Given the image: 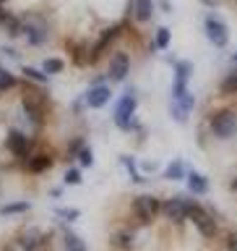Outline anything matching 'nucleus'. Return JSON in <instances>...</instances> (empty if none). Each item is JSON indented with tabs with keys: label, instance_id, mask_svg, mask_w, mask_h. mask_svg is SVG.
<instances>
[{
	"label": "nucleus",
	"instance_id": "423d86ee",
	"mask_svg": "<svg viewBox=\"0 0 237 251\" xmlns=\"http://www.w3.org/2000/svg\"><path fill=\"white\" fill-rule=\"evenodd\" d=\"M203 34H206V39L214 47H219V50L230 45V26H227L216 13H206V16H203Z\"/></svg>",
	"mask_w": 237,
	"mask_h": 251
},
{
	"label": "nucleus",
	"instance_id": "c756f323",
	"mask_svg": "<svg viewBox=\"0 0 237 251\" xmlns=\"http://www.w3.org/2000/svg\"><path fill=\"white\" fill-rule=\"evenodd\" d=\"M78 215H81V212H78V209H70V207H65V209H58V217L68 220V223H73V220H78Z\"/></svg>",
	"mask_w": 237,
	"mask_h": 251
},
{
	"label": "nucleus",
	"instance_id": "393cba45",
	"mask_svg": "<svg viewBox=\"0 0 237 251\" xmlns=\"http://www.w3.org/2000/svg\"><path fill=\"white\" fill-rule=\"evenodd\" d=\"M63 68H65V63H63L60 58H47L44 63H42V71H44V74H60V71Z\"/></svg>",
	"mask_w": 237,
	"mask_h": 251
},
{
	"label": "nucleus",
	"instance_id": "ddd939ff",
	"mask_svg": "<svg viewBox=\"0 0 237 251\" xmlns=\"http://www.w3.org/2000/svg\"><path fill=\"white\" fill-rule=\"evenodd\" d=\"M130 16L138 24H149L154 19V0H130Z\"/></svg>",
	"mask_w": 237,
	"mask_h": 251
},
{
	"label": "nucleus",
	"instance_id": "b1692460",
	"mask_svg": "<svg viewBox=\"0 0 237 251\" xmlns=\"http://www.w3.org/2000/svg\"><path fill=\"white\" fill-rule=\"evenodd\" d=\"M78 168H91V162H94V154H91V147L89 144H84L81 149H78Z\"/></svg>",
	"mask_w": 237,
	"mask_h": 251
},
{
	"label": "nucleus",
	"instance_id": "72a5a7b5",
	"mask_svg": "<svg viewBox=\"0 0 237 251\" xmlns=\"http://www.w3.org/2000/svg\"><path fill=\"white\" fill-rule=\"evenodd\" d=\"M230 3H235V5H237V0H230Z\"/></svg>",
	"mask_w": 237,
	"mask_h": 251
},
{
	"label": "nucleus",
	"instance_id": "6ab92c4d",
	"mask_svg": "<svg viewBox=\"0 0 237 251\" xmlns=\"http://www.w3.org/2000/svg\"><path fill=\"white\" fill-rule=\"evenodd\" d=\"M21 74L29 78L31 84H39V86H47L50 84V74H44L42 68H31V66H21Z\"/></svg>",
	"mask_w": 237,
	"mask_h": 251
},
{
	"label": "nucleus",
	"instance_id": "473e14b6",
	"mask_svg": "<svg viewBox=\"0 0 237 251\" xmlns=\"http://www.w3.org/2000/svg\"><path fill=\"white\" fill-rule=\"evenodd\" d=\"M232 63H235V68H237V52L232 55Z\"/></svg>",
	"mask_w": 237,
	"mask_h": 251
},
{
	"label": "nucleus",
	"instance_id": "bb28decb",
	"mask_svg": "<svg viewBox=\"0 0 237 251\" xmlns=\"http://www.w3.org/2000/svg\"><path fill=\"white\" fill-rule=\"evenodd\" d=\"M224 251H237V230H227V235H224Z\"/></svg>",
	"mask_w": 237,
	"mask_h": 251
},
{
	"label": "nucleus",
	"instance_id": "f257e3e1",
	"mask_svg": "<svg viewBox=\"0 0 237 251\" xmlns=\"http://www.w3.org/2000/svg\"><path fill=\"white\" fill-rule=\"evenodd\" d=\"M206 131L216 141L237 139V107H216L206 118Z\"/></svg>",
	"mask_w": 237,
	"mask_h": 251
},
{
	"label": "nucleus",
	"instance_id": "5701e85b",
	"mask_svg": "<svg viewBox=\"0 0 237 251\" xmlns=\"http://www.w3.org/2000/svg\"><path fill=\"white\" fill-rule=\"evenodd\" d=\"M170 39H172V31L167 26H159V29H156V34H154V50H167Z\"/></svg>",
	"mask_w": 237,
	"mask_h": 251
},
{
	"label": "nucleus",
	"instance_id": "4be33fe9",
	"mask_svg": "<svg viewBox=\"0 0 237 251\" xmlns=\"http://www.w3.org/2000/svg\"><path fill=\"white\" fill-rule=\"evenodd\" d=\"M29 209H31L29 201H11V204H5V207L0 209V215L11 217V215H23V212H29Z\"/></svg>",
	"mask_w": 237,
	"mask_h": 251
},
{
	"label": "nucleus",
	"instance_id": "2f4dec72",
	"mask_svg": "<svg viewBox=\"0 0 237 251\" xmlns=\"http://www.w3.org/2000/svg\"><path fill=\"white\" fill-rule=\"evenodd\" d=\"M201 3H203V5H209V8H216V5H219V0H201Z\"/></svg>",
	"mask_w": 237,
	"mask_h": 251
},
{
	"label": "nucleus",
	"instance_id": "aec40b11",
	"mask_svg": "<svg viewBox=\"0 0 237 251\" xmlns=\"http://www.w3.org/2000/svg\"><path fill=\"white\" fill-rule=\"evenodd\" d=\"M19 243H21L23 251H39V246H42V235L29 230V233H23L21 238H19Z\"/></svg>",
	"mask_w": 237,
	"mask_h": 251
},
{
	"label": "nucleus",
	"instance_id": "f3484780",
	"mask_svg": "<svg viewBox=\"0 0 237 251\" xmlns=\"http://www.w3.org/2000/svg\"><path fill=\"white\" fill-rule=\"evenodd\" d=\"M185 180H188V188H191L193 194H206V191H209V178H206V176H201V173L191 170Z\"/></svg>",
	"mask_w": 237,
	"mask_h": 251
},
{
	"label": "nucleus",
	"instance_id": "7ed1b4c3",
	"mask_svg": "<svg viewBox=\"0 0 237 251\" xmlns=\"http://www.w3.org/2000/svg\"><path fill=\"white\" fill-rule=\"evenodd\" d=\"M136 107H138V102H136V92L128 89L125 94H120V100H117V105H115V126L120 131H138V121H136Z\"/></svg>",
	"mask_w": 237,
	"mask_h": 251
},
{
	"label": "nucleus",
	"instance_id": "f03ea898",
	"mask_svg": "<svg viewBox=\"0 0 237 251\" xmlns=\"http://www.w3.org/2000/svg\"><path fill=\"white\" fill-rule=\"evenodd\" d=\"M21 21H23V34H21V39H26L29 47H44L47 42H50L52 26H50V21H47V19L29 13V16H21Z\"/></svg>",
	"mask_w": 237,
	"mask_h": 251
},
{
	"label": "nucleus",
	"instance_id": "c85d7f7f",
	"mask_svg": "<svg viewBox=\"0 0 237 251\" xmlns=\"http://www.w3.org/2000/svg\"><path fill=\"white\" fill-rule=\"evenodd\" d=\"M65 183H70V186L81 183V170H78V168H70V170H65Z\"/></svg>",
	"mask_w": 237,
	"mask_h": 251
},
{
	"label": "nucleus",
	"instance_id": "1a4fd4ad",
	"mask_svg": "<svg viewBox=\"0 0 237 251\" xmlns=\"http://www.w3.org/2000/svg\"><path fill=\"white\" fill-rule=\"evenodd\" d=\"M130 74V55L128 52H123V50H117L109 55V63H107V78L112 84H120L125 81Z\"/></svg>",
	"mask_w": 237,
	"mask_h": 251
},
{
	"label": "nucleus",
	"instance_id": "39448f33",
	"mask_svg": "<svg viewBox=\"0 0 237 251\" xmlns=\"http://www.w3.org/2000/svg\"><path fill=\"white\" fill-rule=\"evenodd\" d=\"M5 149L11 152L16 160H26V157L34 152V136L21 128H11L5 133Z\"/></svg>",
	"mask_w": 237,
	"mask_h": 251
},
{
	"label": "nucleus",
	"instance_id": "20e7f679",
	"mask_svg": "<svg viewBox=\"0 0 237 251\" xmlns=\"http://www.w3.org/2000/svg\"><path fill=\"white\" fill-rule=\"evenodd\" d=\"M130 207H133V215H136V220L141 225H151L162 215V201L151 194H138Z\"/></svg>",
	"mask_w": 237,
	"mask_h": 251
},
{
	"label": "nucleus",
	"instance_id": "9d476101",
	"mask_svg": "<svg viewBox=\"0 0 237 251\" xmlns=\"http://www.w3.org/2000/svg\"><path fill=\"white\" fill-rule=\"evenodd\" d=\"M172 68H175V86H172V97H183L188 92V81H191L193 66L191 60H172Z\"/></svg>",
	"mask_w": 237,
	"mask_h": 251
},
{
	"label": "nucleus",
	"instance_id": "0eeeda50",
	"mask_svg": "<svg viewBox=\"0 0 237 251\" xmlns=\"http://www.w3.org/2000/svg\"><path fill=\"white\" fill-rule=\"evenodd\" d=\"M188 220H191V223L198 227V233L203 235V238H216L219 223H216V217L211 215L206 207H201V204H193V207H191V215H188Z\"/></svg>",
	"mask_w": 237,
	"mask_h": 251
},
{
	"label": "nucleus",
	"instance_id": "7c9ffc66",
	"mask_svg": "<svg viewBox=\"0 0 237 251\" xmlns=\"http://www.w3.org/2000/svg\"><path fill=\"white\" fill-rule=\"evenodd\" d=\"M230 191L235 194V199H237V176L232 178V183H230Z\"/></svg>",
	"mask_w": 237,
	"mask_h": 251
},
{
	"label": "nucleus",
	"instance_id": "a878e982",
	"mask_svg": "<svg viewBox=\"0 0 237 251\" xmlns=\"http://www.w3.org/2000/svg\"><path fill=\"white\" fill-rule=\"evenodd\" d=\"M120 162L125 165V168H128V173H130V176H133V180H136V183H138V180H141V176H138V173H136V160H133V157H120Z\"/></svg>",
	"mask_w": 237,
	"mask_h": 251
},
{
	"label": "nucleus",
	"instance_id": "2eb2a0df",
	"mask_svg": "<svg viewBox=\"0 0 237 251\" xmlns=\"http://www.w3.org/2000/svg\"><path fill=\"white\" fill-rule=\"evenodd\" d=\"M63 251H89V249L70 227H63Z\"/></svg>",
	"mask_w": 237,
	"mask_h": 251
},
{
	"label": "nucleus",
	"instance_id": "412c9836",
	"mask_svg": "<svg viewBox=\"0 0 237 251\" xmlns=\"http://www.w3.org/2000/svg\"><path fill=\"white\" fill-rule=\"evenodd\" d=\"M19 86V78H16L11 71H5L3 66H0V94H5V92H11Z\"/></svg>",
	"mask_w": 237,
	"mask_h": 251
},
{
	"label": "nucleus",
	"instance_id": "dca6fc26",
	"mask_svg": "<svg viewBox=\"0 0 237 251\" xmlns=\"http://www.w3.org/2000/svg\"><path fill=\"white\" fill-rule=\"evenodd\" d=\"M188 162H183V160H172L170 165H167V170H164V178L167 180H183V178H188Z\"/></svg>",
	"mask_w": 237,
	"mask_h": 251
},
{
	"label": "nucleus",
	"instance_id": "4468645a",
	"mask_svg": "<svg viewBox=\"0 0 237 251\" xmlns=\"http://www.w3.org/2000/svg\"><path fill=\"white\" fill-rule=\"evenodd\" d=\"M133 238H136V230H133L130 225L117 227V230L112 233V246L120 249V251H130L133 249Z\"/></svg>",
	"mask_w": 237,
	"mask_h": 251
},
{
	"label": "nucleus",
	"instance_id": "f8f14e48",
	"mask_svg": "<svg viewBox=\"0 0 237 251\" xmlns=\"http://www.w3.org/2000/svg\"><path fill=\"white\" fill-rule=\"evenodd\" d=\"M52 168V154H44V152H31L26 160H23V170L31 173V176H42Z\"/></svg>",
	"mask_w": 237,
	"mask_h": 251
},
{
	"label": "nucleus",
	"instance_id": "6e6552de",
	"mask_svg": "<svg viewBox=\"0 0 237 251\" xmlns=\"http://www.w3.org/2000/svg\"><path fill=\"white\" fill-rule=\"evenodd\" d=\"M195 201L185 199V196H170V199L162 201V215L172 220V223H185L188 215H191V207Z\"/></svg>",
	"mask_w": 237,
	"mask_h": 251
},
{
	"label": "nucleus",
	"instance_id": "a211bd4d",
	"mask_svg": "<svg viewBox=\"0 0 237 251\" xmlns=\"http://www.w3.org/2000/svg\"><path fill=\"white\" fill-rule=\"evenodd\" d=\"M219 94H222V97H237V68L230 71V74L219 81Z\"/></svg>",
	"mask_w": 237,
	"mask_h": 251
},
{
	"label": "nucleus",
	"instance_id": "9b49d317",
	"mask_svg": "<svg viewBox=\"0 0 237 251\" xmlns=\"http://www.w3.org/2000/svg\"><path fill=\"white\" fill-rule=\"evenodd\" d=\"M109 100H112V89L107 84H91V89L84 94L86 107H91V110H102Z\"/></svg>",
	"mask_w": 237,
	"mask_h": 251
},
{
	"label": "nucleus",
	"instance_id": "cd10ccee",
	"mask_svg": "<svg viewBox=\"0 0 237 251\" xmlns=\"http://www.w3.org/2000/svg\"><path fill=\"white\" fill-rule=\"evenodd\" d=\"M170 113H172V118H175L177 123H185V121H188V113H185V110L180 107V105H175V102L170 105Z\"/></svg>",
	"mask_w": 237,
	"mask_h": 251
}]
</instances>
